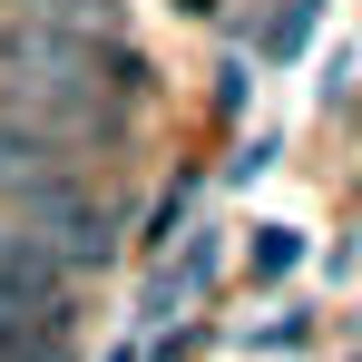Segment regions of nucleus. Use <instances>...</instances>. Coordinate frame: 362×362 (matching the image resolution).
I'll use <instances>...</instances> for the list:
<instances>
[{
  "instance_id": "obj_3",
  "label": "nucleus",
  "mask_w": 362,
  "mask_h": 362,
  "mask_svg": "<svg viewBox=\"0 0 362 362\" xmlns=\"http://www.w3.org/2000/svg\"><path fill=\"white\" fill-rule=\"evenodd\" d=\"M0 362H59V313H30L20 294H0Z\"/></svg>"
},
{
  "instance_id": "obj_5",
  "label": "nucleus",
  "mask_w": 362,
  "mask_h": 362,
  "mask_svg": "<svg viewBox=\"0 0 362 362\" xmlns=\"http://www.w3.org/2000/svg\"><path fill=\"white\" fill-rule=\"evenodd\" d=\"M186 10H216V0H186Z\"/></svg>"
},
{
  "instance_id": "obj_2",
  "label": "nucleus",
  "mask_w": 362,
  "mask_h": 362,
  "mask_svg": "<svg viewBox=\"0 0 362 362\" xmlns=\"http://www.w3.org/2000/svg\"><path fill=\"white\" fill-rule=\"evenodd\" d=\"M59 284H69V264L30 235V216L10 206V216H0V294H20L30 313H59Z\"/></svg>"
},
{
  "instance_id": "obj_4",
  "label": "nucleus",
  "mask_w": 362,
  "mask_h": 362,
  "mask_svg": "<svg viewBox=\"0 0 362 362\" xmlns=\"http://www.w3.org/2000/svg\"><path fill=\"white\" fill-rule=\"evenodd\" d=\"M0 10H20V20H59V30H118V0H0Z\"/></svg>"
},
{
  "instance_id": "obj_1",
  "label": "nucleus",
  "mask_w": 362,
  "mask_h": 362,
  "mask_svg": "<svg viewBox=\"0 0 362 362\" xmlns=\"http://www.w3.org/2000/svg\"><path fill=\"white\" fill-rule=\"evenodd\" d=\"M49 186H69V157H59V137L0 108V206H30V196H49Z\"/></svg>"
}]
</instances>
